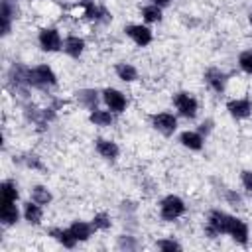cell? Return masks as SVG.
<instances>
[{
	"label": "cell",
	"mask_w": 252,
	"mask_h": 252,
	"mask_svg": "<svg viewBox=\"0 0 252 252\" xmlns=\"http://www.w3.org/2000/svg\"><path fill=\"white\" fill-rule=\"evenodd\" d=\"M28 85L35 91H51L59 85V79L49 63H37L28 67Z\"/></svg>",
	"instance_id": "1"
},
{
	"label": "cell",
	"mask_w": 252,
	"mask_h": 252,
	"mask_svg": "<svg viewBox=\"0 0 252 252\" xmlns=\"http://www.w3.org/2000/svg\"><path fill=\"white\" fill-rule=\"evenodd\" d=\"M187 213V203L175 193H167L158 201V215L163 222H175Z\"/></svg>",
	"instance_id": "2"
},
{
	"label": "cell",
	"mask_w": 252,
	"mask_h": 252,
	"mask_svg": "<svg viewBox=\"0 0 252 252\" xmlns=\"http://www.w3.org/2000/svg\"><path fill=\"white\" fill-rule=\"evenodd\" d=\"M171 104L175 108V114L183 120H195L199 114V98L189 91H175L171 94Z\"/></svg>",
	"instance_id": "3"
},
{
	"label": "cell",
	"mask_w": 252,
	"mask_h": 252,
	"mask_svg": "<svg viewBox=\"0 0 252 252\" xmlns=\"http://www.w3.org/2000/svg\"><path fill=\"white\" fill-rule=\"evenodd\" d=\"M148 120H150V126H152L158 134H161V136H165V138L173 136V134L177 132V128H179V116H177L175 112H171V110H158V112H152Z\"/></svg>",
	"instance_id": "4"
},
{
	"label": "cell",
	"mask_w": 252,
	"mask_h": 252,
	"mask_svg": "<svg viewBox=\"0 0 252 252\" xmlns=\"http://www.w3.org/2000/svg\"><path fill=\"white\" fill-rule=\"evenodd\" d=\"M224 236H228L238 246H248V242H250V226H248V222L244 219H240V217L230 213L228 219H226Z\"/></svg>",
	"instance_id": "5"
},
{
	"label": "cell",
	"mask_w": 252,
	"mask_h": 252,
	"mask_svg": "<svg viewBox=\"0 0 252 252\" xmlns=\"http://www.w3.org/2000/svg\"><path fill=\"white\" fill-rule=\"evenodd\" d=\"M37 47L43 53H57L63 47V35L57 26H43L37 32Z\"/></svg>",
	"instance_id": "6"
},
{
	"label": "cell",
	"mask_w": 252,
	"mask_h": 252,
	"mask_svg": "<svg viewBox=\"0 0 252 252\" xmlns=\"http://www.w3.org/2000/svg\"><path fill=\"white\" fill-rule=\"evenodd\" d=\"M100 96H102V106L108 108L110 112H114L116 116H120L128 110L130 100L124 91H120L116 87H104V89H100Z\"/></svg>",
	"instance_id": "7"
},
{
	"label": "cell",
	"mask_w": 252,
	"mask_h": 252,
	"mask_svg": "<svg viewBox=\"0 0 252 252\" xmlns=\"http://www.w3.org/2000/svg\"><path fill=\"white\" fill-rule=\"evenodd\" d=\"M203 83L207 85V89L215 94H224L228 89V73L217 65H211L203 71Z\"/></svg>",
	"instance_id": "8"
},
{
	"label": "cell",
	"mask_w": 252,
	"mask_h": 252,
	"mask_svg": "<svg viewBox=\"0 0 252 252\" xmlns=\"http://www.w3.org/2000/svg\"><path fill=\"white\" fill-rule=\"evenodd\" d=\"M230 213H226L224 209H211L207 213V219H205V236L207 238H219V236H224V226H226V219H228Z\"/></svg>",
	"instance_id": "9"
},
{
	"label": "cell",
	"mask_w": 252,
	"mask_h": 252,
	"mask_svg": "<svg viewBox=\"0 0 252 252\" xmlns=\"http://www.w3.org/2000/svg\"><path fill=\"white\" fill-rule=\"evenodd\" d=\"M122 32H124V35H126L136 47H148V45H152V41H154V32H152V28H150L148 24H144V22L126 24Z\"/></svg>",
	"instance_id": "10"
},
{
	"label": "cell",
	"mask_w": 252,
	"mask_h": 252,
	"mask_svg": "<svg viewBox=\"0 0 252 252\" xmlns=\"http://www.w3.org/2000/svg\"><path fill=\"white\" fill-rule=\"evenodd\" d=\"M224 110L236 122H244L252 116V98L250 96H232L224 102Z\"/></svg>",
	"instance_id": "11"
},
{
	"label": "cell",
	"mask_w": 252,
	"mask_h": 252,
	"mask_svg": "<svg viewBox=\"0 0 252 252\" xmlns=\"http://www.w3.org/2000/svg\"><path fill=\"white\" fill-rule=\"evenodd\" d=\"M18 12L20 10H18L16 0H0V33H2V37H8L12 33Z\"/></svg>",
	"instance_id": "12"
},
{
	"label": "cell",
	"mask_w": 252,
	"mask_h": 252,
	"mask_svg": "<svg viewBox=\"0 0 252 252\" xmlns=\"http://www.w3.org/2000/svg\"><path fill=\"white\" fill-rule=\"evenodd\" d=\"M73 94H75V102H77L83 110H87V112H91V110H94V108H98V106L102 104L100 91L94 89V87H83V89H77Z\"/></svg>",
	"instance_id": "13"
},
{
	"label": "cell",
	"mask_w": 252,
	"mask_h": 252,
	"mask_svg": "<svg viewBox=\"0 0 252 252\" xmlns=\"http://www.w3.org/2000/svg\"><path fill=\"white\" fill-rule=\"evenodd\" d=\"M177 142L181 148L189 150V152H203L205 150V144H207V138L197 130V128H187V130H181L177 134Z\"/></svg>",
	"instance_id": "14"
},
{
	"label": "cell",
	"mask_w": 252,
	"mask_h": 252,
	"mask_svg": "<svg viewBox=\"0 0 252 252\" xmlns=\"http://www.w3.org/2000/svg\"><path fill=\"white\" fill-rule=\"evenodd\" d=\"M93 146H94L96 156L102 158L104 161H116V159L120 158V146H118V142H114L112 138H102V136H98V138H94Z\"/></svg>",
	"instance_id": "15"
},
{
	"label": "cell",
	"mask_w": 252,
	"mask_h": 252,
	"mask_svg": "<svg viewBox=\"0 0 252 252\" xmlns=\"http://www.w3.org/2000/svg\"><path fill=\"white\" fill-rule=\"evenodd\" d=\"M22 219V207L18 203L12 201H0V224L4 228H12L16 226Z\"/></svg>",
	"instance_id": "16"
},
{
	"label": "cell",
	"mask_w": 252,
	"mask_h": 252,
	"mask_svg": "<svg viewBox=\"0 0 252 252\" xmlns=\"http://www.w3.org/2000/svg\"><path fill=\"white\" fill-rule=\"evenodd\" d=\"M85 49H87V41H85L83 35L67 33V35L63 37V47H61V51H63L69 59H75V61L81 59L83 53H85Z\"/></svg>",
	"instance_id": "17"
},
{
	"label": "cell",
	"mask_w": 252,
	"mask_h": 252,
	"mask_svg": "<svg viewBox=\"0 0 252 252\" xmlns=\"http://www.w3.org/2000/svg\"><path fill=\"white\" fill-rule=\"evenodd\" d=\"M81 12L83 16L89 20V22H94V24H100V22H108L110 20V14L104 6L96 4L94 0H81Z\"/></svg>",
	"instance_id": "18"
},
{
	"label": "cell",
	"mask_w": 252,
	"mask_h": 252,
	"mask_svg": "<svg viewBox=\"0 0 252 252\" xmlns=\"http://www.w3.org/2000/svg\"><path fill=\"white\" fill-rule=\"evenodd\" d=\"M47 236H49L51 240H55L59 246L67 248V250H73V248H77V244H79V240L73 236V232H71L69 226H49V228H47Z\"/></svg>",
	"instance_id": "19"
},
{
	"label": "cell",
	"mask_w": 252,
	"mask_h": 252,
	"mask_svg": "<svg viewBox=\"0 0 252 252\" xmlns=\"http://www.w3.org/2000/svg\"><path fill=\"white\" fill-rule=\"evenodd\" d=\"M43 209L45 207H41L39 203H35L32 199L24 201L22 203V219H24V222L30 224V226H39L41 220H43Z\"/></svg>",
	"instance_id": "20"
},
{
	"label": "cell",
	"mask_w": 252,
	"mask_h": 252,
	"mask_svg": "<svg viewBox=\"0 0 252 252\" xmlns=\"http://www.w3.org/2000/svg\"><path fill=\"white\" fill-rule=\"evenodd\" d=\"M89 122L94 126V128H110L114 122H116V114L114 112H110L108 108H94V110H91L89 112Z\"/></svg>",
	"instance_id": "21"
},
{
	"label": "cell",
	"mask_w": 252,
	"mask_h": 252,
	"mask_svg": "<svg viewBox=\"0 0 252 252\" xmlns=\"http://www.w3.org/2000/svg\"><path fill=\"white\" fill-rule=\"evenodd\" d=\"M69 228H71L73 236L79 240V244H81V242L91 240V238H93V234L96 232V230H94V226H93V222H91V220H83V219H75V220H71Z\"/></svg>",
	"instance_id": "22"
},
{
	"label": "cell",
	"mask_w": 252,
	"mask_h": 252,
	"mask_svg": "<svg viewBox=\"0 0 252 252\" xmlns=\"http://www.w3.org/2000/svg\"><path fill=\"white\" fill-rule=\"evenodd\" d=\"M114 75L122 81V83H136L140 79V71L134 63L130 61H118L114 65Z\"/></svg>",
	"instance_id": "23"
},
{
	"label": "cell",
	"mask_w": 252,
	"mask_h": 252,
	"mask_svg": "<svg viewBox=\"0 0 252 252\" xmlns=\"http://www.w3.org/2000/svg\"><path fill=\"white\" fill-rule=\"evenodd\" d=\"M140 16H142V22L148 24V26H154V24H161L163 22V8L148 2L140 8Z\"/></svg>",
	"instance_id": "24"
},
{
	"label": "cell",
	"mask_w": 252,
	"mask_h": 252,
	"mask_svg": "<svg viewBox=\"0 0 252 252\" xmlns=\"http://www.w3.org/2000/svg\"><path fill=\"white\" fill-rule=\"evenodd\" d=\"M30 199L35 201V203H39L41 207H49V205L53 203V193H51V189H49L47 185L35 183V185H32V189H30Z\"/></svg>",
	"instance_id": "25"
},
{
	"label": "cell",
	"mask_w": 252,
	"mask_h": 252,
	"mask_svg": "<svg viewBox=\"0 0 252 252\" xmlns=\"http://www.w3.org/2000/svg\"><path fill=\"white\" fill-rule=\"evenodd\" d=\"M0 201H12V203L20 201V185H18V181L4 179L0 183Z\"/></svg>",
	"instance_id": "26"
},
{
	"label": "cell",
	"mask_w": 252,
	"mask_h": 252,
	"mask_svg": "<svg viewBox=\"0 0 252 252\" xmlns=\"http://www.w3.org/2000/svg\"><path fill=\"white\" fill-rule=\"evenodd\" d=\"M18 161H20L24 167H28V169H33V171H45V163H43V159H41L37 154H33V152H26V154H22V156L18 158Z\"/></svg>",
	"instance_id": "27"
},
{
	"label": "cell",
	"mask_w": 252,
	"mask_h": 252,
	"mask_svg": "<svg viewBox=\"0 0 252 252\" xmlns=\"http://www.w3.org/2000/svg\"><path fill=\"white\" fill-rule=\"evenodd\" d=\"M91 222H93V226H94L96 232H106V230L112 228V217H110V213H106V211L94 213L93 219H91Z\"/></svg>",
	"instance_id": "28"
},
{
	"label": "cell",
	"mask_w": 252,
	"mask_h": 252,
	"mask_svg": "<svg viewBox=\"0 0 252 252\" xmlns=\"http://www.w3.org/2000/svg\"><path fill=\"white\" fill-rule=\"evenodd\" d=\"M142 244L138 240V236L126 232V234H118L116 236V248L118 250H126V252H132V250H138Z\"/></svg>",
	"instance_id": "29"
},
{
	"label": "cell",
	"mask_w": 252,
	"mask_h": 252,
	"mask_svg": "<svg viewBox=\"0 0 252 252\" xmlns=\"http://www.w3.org/2000/svg\"><path fill=\"white\" fill-rule=\"evenodd\" d=\"M154 246H156L158 250H161V252H179V250H183V244H181L177 238H173V236L158 238Z\"/></svg>",
	"instance_id": "30"
},
{
	"label": "cell",
	"mask_w": 252,
	"mask_h": 252,
	"mask_svg": "<svg viewBox=\"0 0 252 252\" xmlns=\"http://www.w3.org/2000/svg\"><path fill=\"white\" fill-rule=\"evenodd\" d=\"M236 65L244 75L252 77V49H242L236 57Z\"/></svg>",
	"instance_id": "31"
},
{
	"label": "cell",
	"mask_w": 252,
	"mask_h": 252,
	"mask_svg": "<svg viewBox=\"0 0 252 252\" xmlns=\"http://www.w3.org/2000/svg\"><path fill=\"white\" fill-rule=\"evenodd\" d=\"M118 211H120L122 219H126V220L128 219H134L136 213H138V203L132 201V199H122L120 205H118Z\"/></svg>",
	"instance_id": "32"
},
{
	"label": "cell",
	"mask_w": 252,
	"mask_h": 252,
	"mask_svg": "<svg viewBox=\"0 0 252 252\" xmlns=\"http://www.w3.org/2000/svg\"><path fill=\"white\" fill-rule=\"evenodd\" d=\"M222 201L226 203V205H230V207H242V203H244V199H242V195L236 191V189H230V187H226V189H222Z\"/></svg>",
	"instance_id": "33"
},
{
	"label": "cell",
	"mask_w": 252,
	"mask_h": 252,
	"mask_svg": "<svg viewBox=\"0 0 252 252\" xmlns=\"http://www.w3.org/2000/svg\"><path fill=\"white\" fill-rule=\"evenodd\" d=\"M240 187L246 195H252V169H242L240 171Z\"/></svg>",
	"instance_id": "34"
},
{
	"label": "cell",
	"mask_w": 252,
	"mask_h": 252,
	"mask_svg": "<svg viewBox=\"0 0 252 252\" xmlns=\"http://www.w3.org/2000/svg\"><path fill=\"white\" fill-rule=\"evenodd\" d=\"M197 130H199L205 138H209V134L215 130V120H213V118H205V120H201V122L197 124Z\"/></svg>",
	"instance_id": "35"
},
{
	"label": "cell",
	"mask_w": 252,
	"mask_h": 252,
	"mask_svg": "<svg viewBox=\"0 0 252 252\" xmlns=\"http://www.w3.org/2000/svg\"><path fill=\"white\" fill-rule=\"evenodd\" d=\"M148 2H152V4H156V6H159V8H167V6H171V0H148Z\"/></svg>",
	"instance_id": "36"
},
{
	"label": "cell",
	"mask_w": 252,
	"mask_h": 252,
	"mask_svg": "<svg viewBox=\"0 0 252 252\" xmlns=\"http://www.w3.org/2000/svg\"><path fill=\"white\" fill-rule=\"evenodd\" d=\"M248 24H250V26H252V10H250V12H248Z\"/></svg>",
	"instance_id": "37"
}]
</instances>
